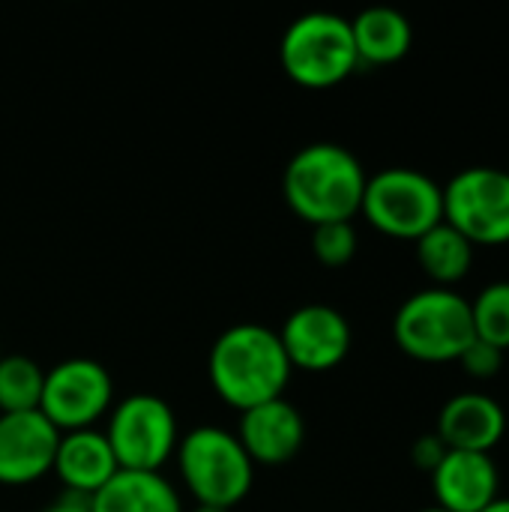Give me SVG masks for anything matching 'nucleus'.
Segmentation results:
<instances>
[{
  "label": "nucleus",
  "instance_id": "obj_1",
  "mask_svg": "<svg viewBox=\"0 0 509 512\" xmlns=\"http://www.w3.org/2000/svg\"><path fill=\"white\" fill-rule=\"evenodd\" d=\"M207 375L216 396L243 414L264 402L282 399L291 378V363L276 330L261 324H237L213 342Z\"/></svg>",
  "mask_w": 509,
  "mask_h": 512
},
{
  "label": "nucleus",
  "instance_id": "obj_2",
  "mask_svg": "<svg viewBox=\"0 0 509 512\" xmlns=\"http://www.w3.org/2000/svg\"><path fill=\"white\" fill-rule=\"evenodd\" d=\"M366 180L360 159L348 147L315 141L297 150L285 165L282 192L288 207L315 228L327 222H351L360 213Z\"/></svg>",
  "mask_w": 509,
  "mask_h": 512
},
{
  "label": "nucleus",
  "instance_id": "obj_3",
  "mask_svg": "<svg viewBox=\"0 0 509 512\" xmlns=\"http://www.w3.org/2000/svg\"><path fill=\"white\" fill-rule=\"evenodd\" d=\"M177 468L198 504L228 512L249 495L255 480V465L243 444L219 426H198L180 438Z\"/></svg>",
  "mask_w": 509,
  "mask_h": 512
},
{
  "label": "nucleus",
  "instance_id": "obj_4",
  "mask_svg": "<svg viewBox=\"0 0 509 512\" xmlns=\"http://www.w3.org/2000/svg\"><path fill=\"white\" fill-rule=\"evenodd\" d=\"M279 60L285 75L300 87L327 90L342 84L360 66L351 21L333 12L300 15L279 42Z\"/></svg>",
  "mask_w": 509,
  "mask_h": 512
},
{
  "label": "nucleus",
  "instance_id": "obj_5",
  "mask_svg": "<svg viewBox=\"0 0 509 512\" xmlns=\"http://www.w3.org/2000/svg\"><path fill=\"white\" fill-rule=\"evenodd\" d=\"M396 345L420 363H450L477 339L471 303L450 288H426L408 297L393 321Z\"/></svg>",
  "mask_w": 509,
  "mask_h": 512
},
{
  "label": "nucleus",
  "instance_id": "obj_6",
  "mask_svg": "<svg viewBox=\"0 0 509 512\" xmlns=\"http://www.w3.org/2000/svg\"><path fill=\"white\" fill-rule=\"evenodd\" d=\"M360 213L387 237L420 240L438 222H444L441 186L414 168H384L366 180Z\"/></svg>",
  "mask_w": 509,
  "mask_h": 512
},
{
  "label": "nucleus",
  "instance_id": "obj_7",
  "mask_svg": "<svg viewBox=\"0 0 509 512\" xmlns=\"http://www.w3.org/2000/svg\"><path fill=\"white\" fill-rule=\"evenodd\" d=\"M105 441L120 471L159 474V468L177 453L180 444L177 417L165 399L135 393L111 411Z\"/></svg>",
  "mask_w": 509,
  "mask_h": 512
},
{
  "label": "nucleus",
  "instance_id": "obj_8",
  "mask_svg": "<svg viewBox=\"0 0 509 512\" xmlns=\"http://www.w3.org/2000/svg\"><path fill=\"white\" fill-rule=\"evenodd\" d=\"M444 222L471 246L509 243V174L474 165L459 171L444 189Z\"/></svg>",
  "mask_w": 509,
  "mask_h": 512
},
{
  "label": "nucleus",
  "instance_id": "obj_9",
  "mask_svg": "<svg viewBox=\"0 0 509 512\" xmlns=\"http://www.w3.org/2000/svg\"><path fill=\"white\" fill-rule=\"evenodd\" d=\"M114 402V384L102 363L90 357H69L45 372L39 414L60 432L93 429Z\"/></svg>",
  "mask_w": 509,
  "mask_h": 512
},
{
  "label": "nucleus",
  "instance_id": "obj_10",
  "mask_svg": "<svg viewBox=\"0 0 509 512\" xmlns=\"http://www.w3.org/2000/svg\"><path fill=\"white\" fill-rule=\"evenodd\" d=\"M279 342L291 369L330 372L351 351V324L339 309L309 303L288 315L285 327L279 330Z\"/></svg>",
  "mask_w": 509,
  "mask_h": 512
},
{
  "label": "nucleus",
  "instance_id": "obj_11",
  "mask_svg": "<svg viewBox=\"0 0 509 512\" xmlns=\"http://www.w3.org/2000/svg\"><path fill=\"white\" fill-rule=\"evenodd\" d=\"M60 432L39 414H0V486H30L54 471Z\"/></svg>",
  "mask_w": 509,
  "mask_h": 512
},
{
  "label": "nucleus",
  "instance_id": "obj_12",
  "mask_svg": "<svg viewBox=\"0 0 509 512\" xmlns=\"http://www.w3.org/2000/svg\"><path fill=\"white\" fill-rule=\"evenodd\" d=\"M234 435L243 444L252 465L273 468V465L291 462L300 453L303 438H306V423L291 402L273 399V402L243 411Z\"/></svg>",
  "mask_w": 509,
  "mask_h": 512
},
{
  "label": "nucleus",
  "instance_id": "obj_13",
  "mask_svg": "<svg viewBox=\"0 0 509 512\" xmlns=\"http://www.w3.org/2000/svg\"><path fill=\"white\" fill-rule=\"evenodd\" d=\"M438 507L447 512H483L498 501V465L489 453L447 450L432 471Z\"/></svg>",
  "mask_w": 509,
  "mask_h": 512
},
{
  "label": "nucleus",
  "instance_id": "obj_14",
  "mask_svg": "<svg viewBox=\"0 0 509 512\" xmlns=\"http://www.w3.org/2000/svg\"><path fill=\"white\" fill-rule=\"evenodd\" d=\"M507 432L504 408L486 393H462L453 396L441 414L435 435L444 441L447 450L462 453H492Z\"/></svg>",
  "mask_w": 509,
  "mask_h": 512
},
{
  "label": "nucleus",
  "instance_id": "obj_15",
  "mask_svg": "<svg viewBox=\"0 0 509 512\" xmlns=\"http://www.w3.org/2000/svg\"><path fill=\"white\" fill-rule=\"evenodd\" d=\"M117 471L120 468L105 441V432L81 429V432L60 435L57 456H54V474L60 477L66 492L93 498Z\"/></svg>",
  "mask_w": 509,
  "mask_h": 512
},
{
  "label": "nucleus",
  "instance_id": "obj_16",
  "mask_svg": "<svg viewBox=\"0 0 509 512\" xmlns=\"http://www.w3.org/2000/svg\"><path fill=\"white\" fill-rule=\"evenodd\" d=\"M93 512H183L174 486L162 474L117 471L93 498Z\"/></svg>",
  "mask_w": 509,
  "mask_h": 512
},
{
  "label": "nucleus",
  "instance_id": "obj_17",
  "mask_svg": "<svg viewBox=\"0 0 509 512\" xmlns=\"http://www.w3.org/2000/svg\"><path fill=\"white\" fill-rule=\"evenodd\" d=\"M351 36L357 48V60L369 66L399 63L414 42L411 21L390 6H372L351 21Z\"/></svg>",
  "mask_w": 509,
  "mask_h": 512
},
{
  "label": "nucleus",
  "instance_id": "obj_18",
  "mask_svg": "<svg viewBox=\"0 0 509 512\" xmlns=\"http://www.w3.org/2000/svg\"><path fill=\"white\" fill-rule=\"evenodd\" d=\"M417 261L423 273L441 288L462 282L474 264V246L447 222H438L417 240Z\"/></svg>",
  "mask_w": 509,
  "mask_h": 512
},
{
  "label": "nucleus",
  "instance_id": "obj_19",
  "mask_svg": "<svg viewBox=\"0 0 509 512\" xmlns=\"http://www.w3.org/2000/svg\"><path fill=\"white\" fill-rule=\"evenodd\" d=\"M45 387V372L36 360L9 354L0 357V414H27L39 411Z\"/></svg>",
  "mask_w": 509,
  "mask_h": 512
},
{
  "label": "nucleus",
  "instance_id": "obj_20",
  "mask_svg": "<svg viewBox=\"0 0 509 512\" xmlns=\"http://www.w3.org/2000/svg\"><path fill=\"white\" fill-rule=\"evenodd\" d=\"M474 336L507 351L509 348V282L486 285L471 303Z\"/></svg>",
  "mask_w": 509,
  "mask_h": 512
},
{
  "label": "nucleus",
  "instance_id": "obj_21",
  "mask_svg": "<svg viewBox=\"0 0 509 512\" xmlns=\"http://www.w3.org/2000/svg\"><path fill=\"white\" fill-rule=\"evenodd\" d=\"M312 252L330 270L351 264L354 255H357V231H354V225L351 222L315 225V231H312Z\"/></svg>",
  "mask_w": 509,
  "mask_h": 512
},
{
  "label": "nucleus",
  "instance_id": "obj_22",
  "mask_svg": "<svg viewBox=\"0 0 509 512\" xmlns=\"http://www.w3.org/2000/svg\"><path fill=\"white\" fill-rule=\"evenodd\" d=\"M459 363H462V369L471 378H495L501 372V366H504V351L495 348V345H489V342H483V339H474L462 351Z\"/></svg>",
  "mask_w": 509,
  "mask_h": 512
},
{
  "label": "nucleus",
  "instance_id": "obj_23",
  "mask_svg": "<svg viewBox=\"0 0 509 512\" xmlns=\"http://www.w3.org/2000/svg\"><path fill=\"white\" fill-rule=\"evenodd\" d=\"M414 465L417 468H423V471H435L438 465H441V459L447 456V447H444V441L438 438V435H426V438H420L417 444H414Z\"/></svg>",
  "mask_w": 509,
  "mask_h": 512
},
{
  "label": "nucleus",
  "instance_id": "obj_24",
  "mask_svg": "<svg viewBox=\"0 0 509 512\" xmlns=\"http://www.w3.org/2000/svg\"><path fill=\"white\" fill-rule=\"evenodd\" d=\"M45 512H93L90 510V498H81V495H72L66 492L60 501H54Z\"/></svg>",
  "mask_w": 509,
  "mask_h": 512
},
{
  "label": "nucleus",
  "instance_id": "obj_25",
  "mask_svg": "<svg viewBox=\"0 0 509 512\" xmlns=\"http://www.w3.org/2000/svg\"><path fill=\"white\" fill-rule=\"evenodd\" d=\"M483 512H509V498H498L495 504H489Z\"/></svg>",
  "mask_w": 509,
  "mask_h": 512
},
{
  "label": "nucleus",
  "instance_id": "obj_26",
  "mask_svg": "<svg viewBox=\"0 0 509 512\" xmlns=\"http://www.w3.org/2000/svg\"><path fill=\"white\" fill-rule=\"evenodd\" d=\"M195 512H228V510H219V507H204V504H198Z\"/></svg>",
  "mask_w": 509,
  "mask_h": 512
},
{
  "label": "nucleus",
  "instance_id": "obj_27",
  "mask_svg": "<svg viewBox=\"0 0 509 512\" xmlns=\"http://www.w3.org/2000/svg\"><path fill=\"white\" fill-rule=\"evenodd\" d=\"M423 512H447V510H441V507H429V510H423Z\"/></svg>",
  "mask_w": 509,
  "mask_h": 512
},
{
  "label": "nucleus",
  "instance_id": "obj_28",
  "mask_svg": "<svg viewBox=\"0 0 509 512\" xmlns=\"http://www.w3.org/2000/svg\"><path fill=\"white\" fill-rule=\"evenodd\" d=\"M507 174H509V168H507Z\"/></svg>",
  "mask_w": 509,
  "mask_h": 512
},
{
  "label": "nucleus",
  "instance_id": "obj_29",
  "mask_svg": "<svg viewBox=\"0 0 509 512\" xmlns=\"http://www.w3.org/2000/svg\"><path fill=\"white\" fill-rule=\"evenodd\" d=\"M0 357H3V354H0Z\"/></svg>",
  "mask_w": 509,
  "mask_h": 512
}]
</instances>
